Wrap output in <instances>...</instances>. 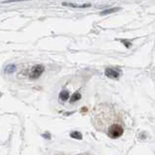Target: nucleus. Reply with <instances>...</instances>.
<instances>
[{"label": "nucleus", "instance_id": "nucleus-9", "mask_svg": "<svg viewBox=\"0 0 155 155\" xmlns=\"http://www.w3.org/2000/svg\"><path fill=\"white\" fill-rule=\"evenodd\" d=\"M85 155H88V154H85Z\"/></svg>", "mask_w": 155, "mask_h": 155}, {"label": "nucleus", "instance_id": "nucleus-5", "mask_svg": "<svg viewBox=\"0 0 155 155\" xmlns=\"http://www.w3.org/2000/svg\"><path fill=\"white\" fill-rule=\"evenodd\" d=\"M15 69H16L15 65H13V64L7 65V66L5 67V72H6V73H12V72H14Z\"/></svg>", "mask_w": 155, "mask_h": 155}, {"label": "nucleus", "instance_id": "nucleus-7", "mask_svg": "<svg viewBox=\"0 0 155 155\" xmlns=\"http://www.w3.org/2000/svg\"><path fill=\"white\" fill-rule=\"evenodd\" d=\"M71 136L76 139H82V135H81V133H79V132H73L72 134H71Z\"/></svg>", "mask_w": 155, "mask_h": 155}, {"label": "nucleus", "instance_id": "nucleus-4", "mask_svg": "<svg viewBox=\"0 0 155 155\" xmlns=\"http://www.w3.org/2000/svg\"><path fill=\"white\" fill-rule=\"evenodd\" d=\"M60 98L63 101H67V100L69 98V91L66 90V89H64V90L61 91L60 93Z\"/></svg>", "mask_w": 155, "mask_h": 155}, {"label": "nucleus", "instance_id": "nucleus-1", "mask_svg": "<svg viewBox=\"0 0 155 155\" xmlns=\"http://www.w3.org/2000/svg\"><path fill=\"white\" fill-rule=\"evenodd\" d=\"M92 124L98 131L113 139L121 137L124 133L122 114L114 105L109 104L96 105L92 113Z\"/></svg>", "mask_w": 155, "mask_h": 155}, {"label": "nucleus", "instance_id": "nucleus-8", "mask_svg": "<svg viewBox=\"0 0 155 155\" xmlns=\"http://www.w3.org/2000/svg\"><path fill=\"white\" fill-rule=\"evenodd\" d=\"M118 10V9H109V10H106V11H103L102 12V14H106V13H110V12H114Z\"/></svg>", "mask_w": 155, "mask_h": 155}, {"label": "nucleus", "instance_id": "nucleus-2", "mask_svg": "<svg viewBox=\"0 0 155 155\" xmlns=\"http://www.w3.org/2000/svg\"><path fill=\"white\" fill-rule=\"evenodd\" d=\"M43 70H45V68H43L42 65H35V66L31 69V71H30L29 78L30 79L38 78V77L43 73Z\"/></svg>", "mask_w": 155, "mask_h": 155}, {"label": "nucleus", "instance_id": "nucleus-6", "mask_svg": "<svg viewBox=\"0 0 155 155\" xmlns=\"http://www.w3.org/2000/svg\"><path fill=\"white\" fill-rule=\"evenodd\" d=\"M81 97H82V95H81L80 93H76L74 94L72 98H71V103H74V101H78L79 100H81Z\"/></svg>", "mask_w": 155, "mask_h": 155}, {"label": "nucleus", "instance_id": "nucleus-3", "mask_svg": "<svg viewBox=\"0 0 155 155\" xmlns=\"http://www.w3.org/2000/svg\"><path fill=\"white\" fill-rule=\"evenodd\" d=\"M105 74H106L107 77H109V78H113V79H117L118 77L120 76L119 71H117L115 69H112V68H108V69H106Z\"/></svg>", "mask_w": 155, "mask_h": 155}]
</instances>
